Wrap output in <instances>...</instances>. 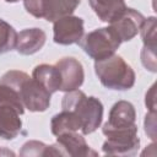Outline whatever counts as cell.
<instances>
[{"instance_id": "5b68a950", "label": "cell", "mask_w": 157, "mask_h": 157, "mask_svg": "<svg viewBox=\"0 0 157 157\" xmlns=\"http://www.w3.org/2000/svg\"><path fill=\"white\" fill-rule=\"evenodd\" d=\"M81 0H23L26 11L37 17L44 18L49 22L72 15Z\"/></svg>"}, {"instance_id": "ba28073f", "label": "cell", "mask_w": 157, "mask_h": 157, "mask_svg": "<svg viewBox=\"0 0 157 157\" xmlns=\"http://www.w3.org/2000/svg\"><path fill=\"white\" fill-rule=\"evenodd\" d=\"M50 93L33 77H27L21 86L23 107L29 112H44L50 105Z\"/></svg>"}, {"instance_id": "4fadbf2b", "label": "cell", "mask_w": 157, "mask_h": 157, "mask_svg": "<svg viewBox=\"0 0 157 157\" xmlns=\"http://www.w3.org/2000/svg\"><path fill=\"white\" fill-rule=\"evenodd\" d=\"M20 113L5 104H0V137L4 140H13L22 130Z\"/></svg>"}, {"instance_id": "7402d4cb", "label": "cell", "mask_w": 157, "mask_h": 157, "mask_svg": "<svg viewBox=\"0 0 157 157\" xmlns=\"http://www.w3.org/2000/svg\"><path fill=\"white\" fill-rule=\"evenodd\" d=\"M146 105L150 108L151 112H155V108H156V102H155V85L151 87V90L146 93Z\"/></svg>"}, {"instance_id": "2e32d148", "label": "cell", "mask_w": 157, "mask_h": 157, "mask_svg": "<svg viewBox=\"0 0 157 157\" xmlns=\"http://www.w3.org/2000/svg\"><path fill=\"white\" fill-rule=\"evenodd\" d=\"M50 129H52V134L54 136H58L65 132L78 131L82 129V124L75 113L63 109L60 113L55 114L52 118Z\"/></svg>"}, {"instance_id": "e0dca14e", "label": "cell", "mask_w": 157, "mask_h": 157, "mask_svg": "<svg viewBox=\"0 0 157 157\" xmlns=\"http://www.w3.org/2000/svg\"><path fill=\"white\" fill-rule=\"evenodd\" d=\"M20 156H40V157H44V156H59L58 155V151L56 148L54 147V145H45L40 141H36V140H31V141H27L21 151H20Z\"/></svg>"}, {"instance_id": "9c48e42d", "label": "cell", "mask_w": 157, "mask_h": 157, "mask_svg": "<svg viewBox=\"0 0 157 157\" xmlns=\"http://www.w3.org/2000/svg\"><path fill=\"white\" fill-rule=\"evenodd\" d=\"M55 66L59 70L60 78H61V86L60 91L63 92H70L78 90L85 80V71L82 64L71 56L63 58L55 63Z\"/></svg>"}, {"instance_id": "6da1fadb", "label": "cell", "mask_w": 157, "mask_h": 157, "mask_svg": "<svg viewBox=\"0 0 157 157\" xmlns=\"http://www.w3.org/2000/svg\"><path fill=\"white\" fill-rule=\"evenodd\" d=\"M136 112L128 101H119L113 104L107 123L102 128L107 136L102 146L104 155L109 156H135L140 147L137 136Z\"/></svg>"}, {"instance_id": "ffe728a7", "label": "cell", "mask_w": 157, "mask_h": 157, "mask_svg": "<svg viewBox=\"0 0 157 157\" xmlns=\"http://www.w3.org/2000/svg\"><path fill=\"white\" fill-rule=\"evenodd\" d=\"M156 48H147L144 47L141 52V61L142 65L150 70L151 72H156Z\"/></svg>"}, {"instance_id": "7c38bea8", "label": "cell", "mask_w": 157, "mask_h": 157, "mask_svg": "<svg viewBox=\"0 0 157 157\" xmlns=\"http://www.w3.org/2000/svg\"><path fill=\"white\" fill-rule=\"evenodd\" d=\"M47 40V34L40 28H26L17 33L16 50L22 55H32L39 52Z\"/></svg>"}, {"instance_id": "9a60e30c", "label": "cell", "mask_w": 157, "mask_h": 157, "mask_svg": "<svg viewBox=\"0 0 157 157\" xmlns=\"http://www.w3.org/2000/svg\"><path fill=\"white\" fill-rule=\"evenodd\" d=\"M32 77L36 81H38L50 94H53L56 91H60L61 78L59 70L55 65H49V64L37 65L33 69Z\"/></svg>"}, {"instance_id": "5bb4252c", "label": "cell", "mask_w": 157, "mask_h": 157, "mask_svg": "<svg viewBox=\"0 0 157 157\" xmlns=\"http://www.w3.org/2000/svg\"><path fill=\"white\" fill-rule=\"evenodd\" d=\"M88 4L98 18L108 23L117 20L126 9L125 0H88Z\"/></svg>"}, {"instance_id": "603a6c76", "label": "cell", "mask_w": 157, "mask_h": 157, "mask_svg": "<svg viewBox=\"0 0 157 157\" xmlns=\"http://www.w3.org/2000/svg\"><path fill=\"white\" fill-rule=\"evenodd\" d=\"M6 2H10V4H13V2H17V1H20V0H5Z\"/></svg>"}, {"instance_id": "8992f818", "label": "cell", "mask_w": 157, "mask_h": 157, "mask_svg": "<svg viewBox=\"0 0 157 157\" xmlns=\"http://www.w3.org/2000/svg\"><path fill=\"white\" fill-rule=\"evenodd\" d=\"M28 75L20 70H10L0 78V104L15 108L20 114L25 113L21 99V86Z\"/></svg>"}, {"instance_id": "52a82bcc", "label": "cell", "mask_w": 157, "mask_h": 157, "mask_svg": "<svg viewBox=\"0 0 157 157\" xmlns=\"http://www.w3.org/2000/svg\"><path fill=\"white\" fill-rule=\"evenodd\" d=\"M53 39L56 44L70 45L78 43L83 37V20L78 16H65L54 22Z\"/></svg>"}, {"instance_id": "7a4b0ae2", "label": "cell", "mask_w": 157, "mask_h": 157, "mask_svg": "<svg viewBox=\"0 0 157 157\" xmlns=\"http://www.w3.org/2000/svg\"><path fill=\"white\" fill-rule=\"evenodd\" d=\"M61 108L75 113L81 120L83 135H88L96 131L103 119V104L102 102L90 96L87 97L82 91L75 90L66 92L61 101Z\"/></svg>"}, {"instance_id": "277c9868", "label": "cell", "mask_w": 157, "mask_h": 157, "mask_svg": "<svg viewBox=\"0 0 157 157\" xmlns=\"http://www.w3.org/2000/svg\"><path fill=\"white\" fill-rule=\"evenodd\" d=\"M77 44L92 59L102 60L113 55L121 40L110 27H102L85 34Z\"/></svg>"}, {"instance_id": "d6986e66", "label": "cell", "mask_w": 157, "mask_h": 157, "mask_svg": "<svg viewBox=\"0 0 157 157\" xmlns=\"http://www.w3.org/2000/svg\"><path fill=\"white\" fill-rule=\"evenodd\" d=\"M140 32H141L144 47L156 48V18L153 16L144 20Z\"/></svg>"}, {"instance_id": "3957f363", "label": "cell", "mask_w": 157, "mask_h": 157, "mask_svg": "<svg viewBox=\"0 0 157 157\" xmlns=\"http://www.w3.org/2000/svg\"><path fill=\"white\" fill-rule=\"evenodd\" d=\"M94 72L101 83L109 90L126 91L135 85V71L120 55L117 54L102 60H96Z\"/></svg>"}, {"instance_id": "30bf717a", "label": "cell", "mask_w": 157, "mask_h": 157, "mask_svg": "<svg viewBox=\"0 0 157 157\" xmlns=\"http://www.w3.org/2000/svg\"><path fill=\"white\" fill-rule=\"evenodd\" d=\"M54 147L58 151L59 156H70V157H90L97 156L98 153L93 151L88 144L86 142L85 137L80 135L77 131L65 132L56 136V142Z\"/></svg>"}, {"instance_id": "8fae6325", "label": "cell", "mask_w": 157, "mask_h": 157, "mask_svg": "<svg viewBox=\"0 0 157 157\" xmlns=\"http://www.w3.org/2000/svg\"><path fill=\"white\" fill-rule=\"evenodd\" d=\"M145 17L141 12L126 7L117 20L109 23V27L118 34L121 42H129L140 32Z\"/></svg>"}, {"instance_id": "ac0fdd59", "label": "cell", "mask_w": 157, "mask_h": 157, "mask_svg": "<svg viewBox=\"0 0 157 157\" xmlns=\"http://www.w3.org/2000/svg\"><path fill=\"white\" fill-rule=\"evenodd\" d=\"M17 32L5 20L0 18V54L11 52L16 47Z\"/></svg>"}, {"instance_id": "44dd1931", "label": "cell", "mask_w": 157, "mask_h": 157, "mask_svg": "<svg viewBox=\"0 0 157 157\" xmlns=\"http://www.w3.org/2000/svg\"><path fill=\"white\" fill-rule=\"evenodd\" d=\"M155 117H156L155 112H150L145 117V132L152 140H155V137H156V128H155L156 126V120H155Z\"/></svg>"}]
</instances>
